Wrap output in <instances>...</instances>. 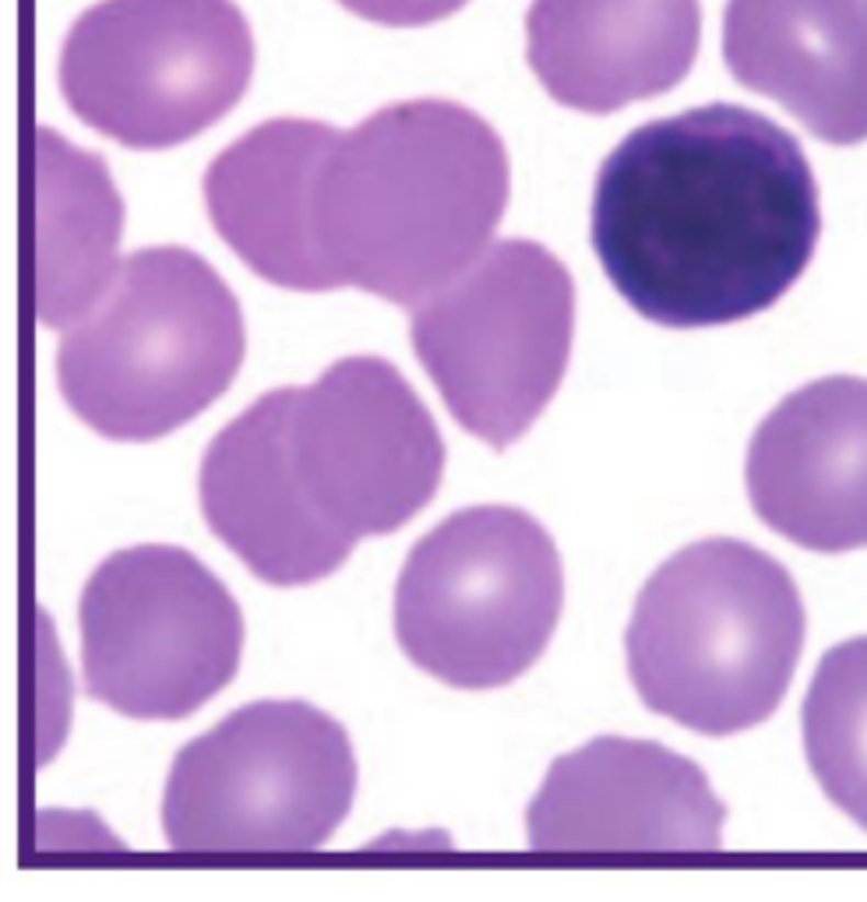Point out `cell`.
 <instances>
[{"label":"cell","instance_id":"6da1fadb","mask_svg":"<svg viewBox=\"0 0 867 902\" xmlns=\"http://www.w3.org/2000/svg\"><path fill=\"white\" fill-rule=\"evenodd\" d=\"M819 237L804 148L733 103L642 124L596 177V258L631 311L663 328L769 311L804 275Z\"/></svg>","mask_w":867,"mask_h":902},{"label":"cell","instance_id":"7a4b0ae2","mask_svg":"<svg viewBox=\"0 0 867 902\" xmlns=\"http://www.w3.org/2000/svg\"><path fill=\"white\" fill-rule=\"evenodd\" d=\"M508 205L497 131L444 99H413L336 131L311 180L325 293L357 286L420 304L483 255Z\"/></svg>","mask_w":867,"mask_h":902},{"label":"cell","instance_id":"3957f363","mask_svg":"<svg viewBox=\"0 0 867 902\" xmlns=\"http://www.w3.org/2000/svg\"><path fill=\"white\" fill-rule=\"evenodd\" d=\"M628 674L649 709L730 737L776 712L804 649L790 572L741 540H702L660 564L628 624Z\"/></svg>","mask_w":867,"mask_h":902},{"label":"cell","instance_id":"277c9868","mask_svg":"<svg viewBox=\"0 0 867 902\" xmlns=\"http://www.w3.org/2000/svg\"><path fill=\"white\" fill-rule=\"evenodd\" d=\"M244 363V314L188 247L135 250L60 342L64 403L113 441H156L219 398Z\"/></svg>","mask_w":867,"mask_h":902},{"label":"cell","instance_id":"5b68a950","mask_svg":"<svg viewBox=\"0 0 867 902\" xmlns=\"http://www.w3.org/2000/svg\"><path fill=\"white\" fill-rule=\"evenodd\" d=\"M561 607L564 572L550 532L519 508H465L409 550L395 586V639L452 688H502L543 656Z\"/></svg>","mask_w":867,"mask_h":902},{"label":"cell","instance_id":"8992f818","mask_svg":"<svg viewBox=\"0 0 867 902\" xmlns=\"http://www.w3.org/2000/svg\"><path fill=\"white\" fill-rule=\"evenodd\" d=\"M353 793L342 723L307 701H255L180 747L162 832L177 854H307L342 825Z\"/></svg>","mask_w":867,"mask_h":902},{"label":"cell","instance_id":"52a82bcc","mask_svg":"<svg viewBox=\"0 0 867 902\" xmlns=\"http://www.w3.org/2000/svg\"><path fill=\"white\" fill-rule=\"evenodd\" d=\"M413 349L448 413L491 448L537 424L568 371L575 282L532 240H502L413 304Z\"/></svg>","mask_w":867,"mask_h":902},{"label":"cell","instance_id":"ba28073f","mask_svg":"<svg viewBox=\"0 0 867 902\" xmlns=\"http://www.w3.org/2000/svg\"><path fill=\"white\" fill-rule=\"evenodd\" d=\"M279 392L290 491L342 561L363 537L395 532L438 494L441 430L389 360L346 357L307 388Z\"/></svg>","mask_w":867,"mask_h":902},{"label":"cell","instance_id":"9c48e42d","mask_svg":"<svg viewBox=\"0 0 867 902\" xmlns=\"http://www.w3.org/2000/svg\"><path fill=\"white\" fill-rule=\"evenodd\" d=\"M255 71L251 25L233 0H103L60 54L68 106L127 148H170L240 103Z\"/></svg>","mask_w":867,"mask_h":902},{"label":"cell","instance_id":"30bf717a","mask_svg":"<svg viewBox=\"0 0 867 902\" xmlns=\"http://www.w3.org/2000/svg\"><path fill=\"white\" fill-rule=\"evenodd\" d=\"M86 691L131 720H183L237 677V599L180 546L106 557L78 607Z\"/></svg>","mask_w":867,"mask_h":902},{"label":"cell","instance_id":"8fae6325","mask_svg":"<svg viewBox=\"0 0 867 902\" xmlns=\"http://www.w3.org/2000/svg\"><path fill=\"white\" fill-rule=\"evenodd\" d=\"M727 808L695 762L653 741L596 737L550 765L526 811L540 854H712Z\"/></svg>","mask_w":867,"mask_h":902},{"label":"cell","instance_id":"7c38bea8","mask_svg":"<svg viewBox=\"0 0 867 902\" xmlns=\"http://www.w3.org/2000/svg\"><path fill=\"white\" fill-rule=\"evenodd\" d=\"M758 519L819 554L867 546V381L822 377L787 395L747 448Z\"/></svg>","mask_w":867,"mask_h":902},{"label":"cell","instance_id":"4fadbf2b","mask_svg":"<svg viewBox=\"0 0 867 902\" xmlns=\"http://www.w3.org/2000/svg\"><path fill=\"white\" fill-rule=\"evenodd\" d=\"M526 57L561 106L613 113L685 81L702 40L698 0H532Z\"/></svg>","mask_w":867,"mask_h":902},{"label":"cell","instance_id":"5bb4252c","mask_svg":"<svg viewBox=\"0 0 867 902\" xmlns=\"http://www.w3.org/2000/svg\"><path fill=\"white\" fill-rule=\"evenodd\" d=\"M723 60L814 138L867 142V0H727Z\"/></svg>","mask_w":867,"mask_h":902},{"label":"cell","instance_id":"9a60e30c","mask_svg":"<svg viewBox=\"0 0 867 902\" xmlns=\"http://www.w3.org/2000/svg\"><path fill=\"white\" fill-rule=\"evenodd\" d=\"M336 127L282 116L233 142L205 173V205L240 261L282 290L325 293L311 247V180Z\"/></svg>","mask_w":867,"mask_h":902},{"label":"cell","instance_id":"2e32d148","mask_svg":"<svg viewBox=\"0 0 867 902\" xmlns=\"http://www.w3.org/2000/svg\"><path fill=\"white\" fill-rule=\"evenodd\" d=\"M282 392L215 433L202 462L209 529L269 586H311L346 564L300 511L279 451Z\"/></svg>","mask_w":867,"mask_h":902},{"label":"cell","instance_id":"e0dca14e","mask_svg":"<svg viewBox=\"0 0 867 902\" xmlns=\"http://www.w3.org/2000/svg\"><path fill=\"white\" fill-rule=\"evenodd\" d=\"M124 205L99 156L36 138V314L46 328L81 322L116 275Z\"/></svg>","mask_w":867,"mask_h":902},{"label":"cell","instance_id":"ac0fdd59","mask_svg":"<svg viewBox=\"0 0 867 902\" xmlns=\"http://www.w3.org/2000/svg\"><path fill=\"white\" fill-rule=\"evenodd\" d=\"M800 730L825 797L867 828V634L822 656L800 709Z\"/></svg>","mask_w":867,"mask_h":902},{"label":"cell","instance_id":"d6986e66","mask_svg":"<svg viewBox=\"0 0 867 902\" xmlns=\"http://www.w3.org/2000/svg\"><path fill=\"white\" fill-rule=\"evenodd\" d=\"M342 8L381 25H427L455 14L465 0H339Z\"/></svg>","mask_w":867,"mask_h":902}]
</instances>
